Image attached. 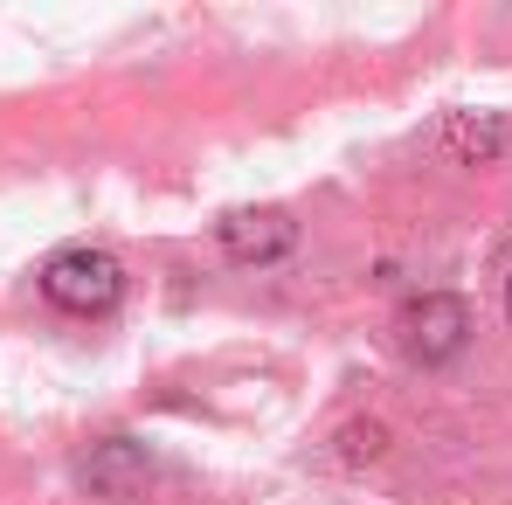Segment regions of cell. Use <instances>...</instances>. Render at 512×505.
<instances>
[{
  "label": "cell",
  "mask_w": 512,
  "mask_h": 505,
  "mask_svg": "<svg viewBox=\"0 0 512 505\" xmlns=\"http://www.w3.org/2000/svg\"><path fill=\"white\" fill-rule=\"evenodd\" d=\"M42 298L63 305V312H77V319H104V312H118V298H125V263L111 250L70 243V250H56L42 263Z\"/></svg>",
  "instance_id": "obj_1"
},
{
  "label": "cell",
  "mask_w": 512,
  "mask_h": 505,
  "mask_svg": "<svg viewBox=\"0 0 512 505\" xmlns=\"http://www.w3.org/2000/svg\"><path fill=\"white\" fill-rule=\"evenodd\" d=\"M506 319H512V277H506Z\"/></svg>",
  "instance_id": "obj_7"
},
{
  "label": "cell",
  "mask_w": 512,
  "mask_h": 505,
  "mask_svg": "<svg viewBox=\"0 0 512 505\" xmlns=\"http://www.w3.org/2000/svg\"><path fill=\"white\" fill-rule=\"evenodd\" d=\"M395 333H402V353H409V360L450 367V360L471 346V312H464V298H450V291H423V298L402 305Z\"/></svg>",
  "instance_id": "obj_2"
},
{
  "label": "cell",
  "mask_w": 512,
  "mask_h": 505,
  "mask_svg": "<svg viewBox=\"0 0 512 505\" xmlns=\"http://www.w3.org/2000/svg\"><path fill=\"white\" fill-rule=\"evenodd\" d=\"M443 146H450L464 167H485V160H499L512 146V118L506 111H457V118L443 125Z\"/></svg>",
  "instance_id": "obj_5"
},
{
  "label": "cell",
  "mask_w": 512,
  "mask_h": 505,
  "mask_svg": "<svg viewBox=\"0 0 512 505\" xmlns=\"http://www.w3.org/2000/svg\"><path fill=\"white\" fill-rule=\"evenodd\" d=\"M160 478V464H153V450L146 443H132V436H104L97 450H90L84 464H77V485L97 492V499H146V485Z\"/></svg>",
  "instance_id": "obj_3"
},
{
  "label": "cell",
  "mask_w": 512,
  "mask_h": 505,
  "mask_svg": "<svg viewBox=\"0 0 512 505\" xmlns=\"http://www.w3.org/2000/svg\"><path fill=\"white\" fill-rule=\"evenodd\" d=\"M381 450H388V429H381V422H346L340 429V457L346 464H374Z\"/></svg>",
  "instance_id": "obj_6"
},
{
  "label": "cell",
  "mask_w": 512,
  "mask_h": 505,
  "mask_svg": "<svg viewBox=\"0 0 512 505\" xmlns=\"http://www.w3.org/2000/svg\"><path fill=\"white\" fill-rule=\"evenodd\" d=\"M215 243L229 263H277V256L298 250V222L284 208H229L215 222Z\"/></svg>",
  "instance_id": "obj_4"
}]
</instances>
